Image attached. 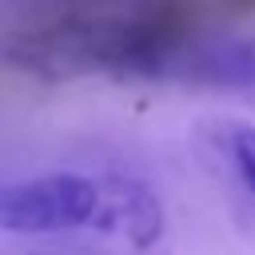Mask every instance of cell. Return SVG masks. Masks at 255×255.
Here are the masks:
<instances>
[{"instance_id": "cell-1", "label": "cell", "mask_w": 255, "mask_h": 255, "mask_svg": "<svg viewBox=\"0 0 255 255\" xmlns=\"http://www.w3.org/2000/svg\"><path fill=\"white\" fill-rule=\"evenodd\" d=\"M191 36L179 0H28L8 28L0 56L44 80H163L171 52Z\"/></svg>"}, {"instance_id": "cell-2", "label": "cell", "mask_w": 255, "mask_h": 255, "mask_svg": "<svg viewBox=\"0 0 255 255\" xmlns=\"http://www.w3.org/2000/svg\"><path fill=\"white\" fill-rule=\"evenodd\" d=\"M116 231L135 247H151L163 231L155 195L135 179H96L80 171H48L0 183V231L12 235H64V231Z\"/></svg>"}, {"instance_id": "cell-3", "label": "cell", "mask_w": 255, "mask_h": 255, "mask_svg": "<svg viewBox=\"0 0 255 255\" xmlns=\"http://www.w3.org/2000/svg\"><path fill=\"white\" fill-rule=\"evenodd\" d=\"M163 80L207 88H255V36H191L171 52Z\"/></svg>"}, {"instance_id": "cell-4", "label": "cell", "mask_w": 255, "mask_h": 255, "mask_svg": "<svg viewBox=\"0 0 255 255\" xmlns=\"http://www.w3.org/2000/svg\"><path fill=\"white\" fill-rule=\"evenodd\" d=\"M219 151L227 159L231 183L243 191L247 211L255 219V124H227L219 131Z\"/></svg>"}]
</instances>
